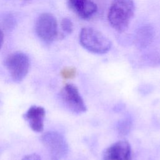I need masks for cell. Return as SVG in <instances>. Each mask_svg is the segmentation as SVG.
<instances>
[{"label":"cell","mask_w":160,"mask_h":160,"mask_svg":"<svg viewBox=\"0 0 160 160\" xmlns=\"http://www.w3.org/2000/svg\"><path fill=\"white\" fill-rule=\"evenodd\" d=\"M134 12L133 0H114L109 8L108 19L113 29L122 32L128 27Z\"/></svg>","instance_id":"cell-1"},{"label":"cell","mask_w":160,"mask_h":160,"mask_svg":"<svg viewBox=\"0 0 160 160\" xmlns=\"http://www.w3.org/2000/svg\"><path fill=\"white\" fill-rule=\"evenodd\" d=\"M79 42L84 49L94 54H105L111 48V42L107 37L100 31L89 27L81 29Z\"/></svg>","instance_id":"cell-2"},{"label":"cell","mask_w":160,"mask_h":160,"mask_svg":"<svg viewBox=\"0 0 160 160\" xmlns=\"http://www.w3.org/2000/svg\"><path fill=\"white\" fill-rule=\"evenodd\" d=\"M41 141L49 152L50 160H61L68 151V145L64 137L56 131L43 134Z\"/></svg>","instance_id":"cell-3"},{"label":"cell","mask_w":160,"mask_h":160,"mask_svg":"<svg viewBox=\"0 0 160 160\" xmlns=\"http://www.w3.org/2000/svg\"><path fill=\"white\" fill-rule=\"evenodd\" d=\"M4 64L12 80L21 82L28 73L30 62L27 54L22 52H15L6 58Z\"/></svg>","instance_id":"cell-4"},{"label":"cell","mask_w":160,"mask_h":160,"mask_svg":"<svg viewBox=\"0 0 160 160\" xmlns=\"http://www.w3.org/2000/svg\"><path fill=\"white\" fill-rule=\"evenodd\" d=\"M35 31L39 39L51 43L58 36L56 19L50 13H42L36 19Z\"/></svg>","instance_id":"cell-5"},{"label":"cell","mask_w":160,"mask_h":160,"mask_svg":"<svg viewBox=\"0 0 160 160\" xmlns=\"http://www.w3.org/2000/svg\"><path fill=\"white\" fill-rule=\"evenodd\" d=\"M60 98L64 106L73 113L81 114L87 110L78 89L72 84H66L61 89Z\"/></svg>","instance_id":"cell-6"},{"label":"cell","mask_w":160,"mask_h":160,"mask_svg":"<svg viewBox=\"0 0 160 160\" xmlns=\"http://www.w3.org/2000/svg\"><path fill=\"white\" fill-rule=\"evenodd\" d=\"M103 160H131V148L129 142L120 140L105 149Z\"/></svg>","instance_id":"cell-7"},{"label":"cell","mask_w":160,"mask_h":160,"mask_svg":"<svg viewBox=\"0 0 160 160\" xmlns=\"http://www.w3.org/2000/svg\"><path fill=\"white\" fill-rule=\"evenodd\" d=\"M45 109L38 106H32L24 114V118L28 122L30 128L35 132H41L44 129Z\"/></svg>","instance_id":"cell-8"},{"label":"cell","mask_w":160,"mask_h":160,"mask_svg":"<svg viewBox=\"0 0 160 160\" xmlns=\"http://www.w3.org/2000/svg\"><path fill=\"white\" fill-rule=\"evenodd\" d=\"M69 8L82 19H88L97 11L96 4L91 0H68Z\"/></svg>","instance_id":"cell-9"},{"label":"cell","mask_w":160,"mask_h":160,"mask_svg":"<svg viewBox=\"0 0 160 160\" xmlns=\"http://www.w3.org/2000/svg\"><path fill=\"white\" fill-rule=\"evenodd\" d=\"M154 30L150 25H145L141 27L135 35L136 44L140 48H145L153 40Z\"/></svg>","instance_id":"cell-10"},{"label":"cell","mask_w":160,"mask_h":160,"mask_svg":"<svg viewBox=\"0 0 160 160\" xmlns=\"http://www.w3.org/2000/svg\"><path fill=\"white\" fill-rule=\"evenodd\" d=\"M61 26L63 31L67 34H71L73 31V24L68 18H64L61 20Z\"/></svg>","instance_id":"cell-11"},{"label":"cell","mask_w":160,"mask_h":160,"mask_svg":"<svg viewBox=\"0 0 160 160\" xmlns=\"http://www.w3.org/2000/svg\"><path fill=\"white\" fill-rule=\"evenodd\" d=\"M76 74V70L74 68L67 67L62 69L61 71V76L66 79H72L75 77Z\"/></svg>","instance_id":"cell-12"},{"label":"cell","mask_w":160,"mask_h":160,"mask_svg":"<svg viewBox=\"0 0 160 160\" xmlns=\"http://www.w3.org/2000/svg\"><path fill=\"white\" fill-rule=\"evenodd\" d=\"M119 128L120 129H121L119 132L120 133L122 134H125L127 133L129 131V129H130V126H129V123L128 121H122L121 123H120L119 127Z\"/></svg>","instance_id":"cell-13"},{"label":"cell","mask_w":160,"mask_h":160,"mask_svg":"<svg viewBox=\"0 0 160 160\" xmlns=\"http://www.w3.org/2000/svg\"><path fill=\"white\" fill-rule=\"evenodd\" d=\"M22 160H41V159L38 154L36 153H32L24 156Z\"/></svg>","instance_id":"cell-14"},{"label":"cell","mask_w":160,"mask_h":160,"mask_svg":"<svg viewBox=\"0 0 160 160\" xmlns=\"http://www.w3.org/2000/svg\"><path fill=\"white\" fill-rule=\"evenodd\" d=\"M3 42H4V33L2 29L0 28V49L2 48Z\"/></svg>","instance_id":"cell-15"}]
</instances>
